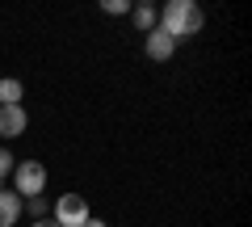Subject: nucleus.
Listing matches in <instances>:
<instances>
[{"label": "nucleus", "mask_w": 252, "mask_h": 227, "mask_svg": "<svg viewBox=\"0 0 252 227\" xmlns=\"http://www.w3.org/2000/svg\"><path fill=\"white\" fill-rule=\"evenodd\" d=\"M156 26L164 30V34L177 42V38H193L202 26H206V13H202V4H193V0H168L160 9V21Z\"/></svg>", "instance_id": "f257e3e1"}, {"label": "nucleus", "mask_w": 252, "mask_h": 227, "mask_svg": "<svg viewBox=\"0 0 252 227\" xmlns=\"http://www.w3.org/2000/svg\"><path fill=\"white\" fill-rule=\"evenodd\" d=\"M51 219L59 227H84L89 223V202H84V194H59V202L51 206Z\"/></svg>", "instance_id": "f03ea898"}, {"label": "nucleus", "mask_w": 252, "mask_h": 227, "mask_svg": "<svg viewBox=\"0 0 252 227\" xmlns=\"http://www.w3.org/2000/svg\"><path fill=\"white\" fill-rule=\"evenodd\" d=\"M13 185H17V198H34V194L46 190V168L38 160H17V168H13Z\"/></svg>", "instance_id": "7ed1b4c3"}, {"label": "nucleus", "mask_w": 252, "mask_h": 227, "mask_svg": "<svg viewBox=\"0 0 252 227\" xmlns=\"http://www.w3.org/2000/svg\"><path fill=\"white\" fill-rule=\"evenodd\" d=\"M143 51H147V59H156V64H168L172 55H177V42H172V38L156 26L152 34H143Z\"/></svg>", "instance_id": "20e7f679"}, {"label": "nucleus", "mask_w": 252, "mask_h": 227, "mask_svg": "<svg viewBox=\"0 0 252 227\" xmlns=\"http://www.w3.org/2000/svg\"><path fill=\"white\" fill-rule=\"evenodd\" d=\"M26 122H30L26 105H0V139H17V135H26Z\"/></svg>", "instance_id": "39448f33"}, {"label": "nucleus", "mask_w": 252, "mask_h": 227, "mask_svg": "<svg viewBox=\"0 0 252 227\" xmlns=\"http://www.w3.org/2000/svg\"><path fill=\"white\" fill-rule=\"evenodd\" d=\"M156 17H160V9H156L152 0H143V4H130V26L143 30V34H152V30H156Z\"/></svg>", "instance_id": "423d86ee"}, {"label": "nucleus", "mask_w": 252, "mask_h": 227, "mask_svg": "<svg viewBox=\"0 0 252 227\" xmlns=\"http://www.w3.org/2000/svg\"><path fill=\"white\" fill-rule=\"evenodd\" d=\"M21 219V198L13 190H0V227H13Z\"/></svg>", "instance_id": "0eeeda50"}, {"label": "nucleus", "mask_w": 252, "mask_h": 227, "mask_svg": "<svg viewBox=\"0 0 252 227\" xmlns=\"http://www.w3.org/2000/svg\"><path fill=\"white\" fill-rule=\"evenodd\" d=\"M21 97H26V84L13 80V76H4V80H0V105H21Z\"/></svg>", "instance_id": "6e6552de"}, {"label": "nucleus", "mask_w": 252, "mask_h": 227, "mask_svg": "<svg viewBox=\"0 0 252 227\" xmlns=\"http://www.w3.org/2000/svg\"><path fill=\"white\" fill-rule=\"evenodd\" d=\"M21 206L30 210V219H46V215H51V202H46V194H34V198H21Z\"/></svg>", "instance_id": "1a4fd4ad"}, {"label": "nucleus", "mask_w": 252, "mask_h": 227, "mask_svg": "<svg viewBox=\"0 0 252 227\" xmlns=\"http://www.w3.org/2000/svg\"><path fill=\"white\" fill-rule=\"evenodd\" d=\"M13 168H17V156H13L9 147H0V181H4V177H13Z\"/></svg>", "instance_id": "9d476101"}, {"label": "nucleus", "mask_w": 252, "mask_h": 227, "mask_svg": "<svg viewBox=\"0 0 252 227\" xmlns=\"http://www.w3.org/2000/svg\"><path fill=\"white\" fill-rule=\"evenodd\" d=\"M101 9L114 13V17H126V13H130V4H126V0H101Z\"/></svg>", "instance_id": "9b49d317"}, {"label": "nucleus", "mask_w": 252, "mask_h": 227, "mask_svg": "<svg viewBox=\"0 0 252 227\" xmlns=\"http://www.w3.org/2000/svg\"><path fill=\"white\" fill-rule=\"evenodd\" d=\"M30 227H59L55 219H38V223H30Z\"/></svg>", "instance_id": "f8f14e48"}, {"label": "nucleus", "mask_w": 252, "mask_h": 227, "mask_svg": "<svg viewBox=\"0 0 252 227\" xmlns=\"http://www.w3.org/2000/svg\"><path fill=\"white\" fill-rule=\"evenodd\" d=\"M84 227H109V223H105V219H93V215H89V223H84Z\"/></svg>", "instance_id": "ddd939ff"}]
</instances>
